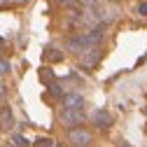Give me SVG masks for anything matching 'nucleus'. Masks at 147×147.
<instances>
[{
	"label": "nucleus",
	"instance_id": "nucleus-1",
	"mask_svg": "<svg viewBox=\"0 0 147 147\" xmlns=\"http://www.w3.org/2000/svg\"><path fill=\"white\" fill-rule=\"evenodd\" d=\"M68 140H70V145L89 147L94 142V133H91L89 128H84V126H72V128H68Z\"/></svg>",
	"mask_w": 147,
	"mask_h": 147
},
{
	"label": "nucleus",
	"instance_id": "nucleus-2",
	"mask_svg": "<svg viewBox=\"0 0 147 147\" xmlns=\"http://www.w3.org/2000/svg\"><path fill=\"white\" fill-rule=\"evenodd\" d=\"M59 119H61V124H65L70 128L72 126H80L84 121V110H61Z\"/></svg>",
	"mask_w": 147,
	"mask_h": 147
},
{
	"label": "nucleus",
	"instance_id": "nucleus-3",
	"mask_svg": "<svg viewBox=\"0 0 147 147\" xmlns=\"http://www.w3.org/2000/svg\"><path fill=\"white\" fill-rule=\"evenodd\" d=\"M80 59H82V65L91 70V68L98 65V61H100V51H98V47H94V49H84V51L80 54Z\"/></svg>",
	"mask_w": 147,
	"mask_h": 147
},
{
	"label": "nucleus",
	"instance_id": "nucleus-4",
	"mask_svg": "<svg viewBox=\"0 0 147 147\" xmlns=\"http://www.w3.org/2000/svg\"><path fill=\"white\" fill-rule=\"evenodd\" d=\"M63 110H84V98L80 94H63Z\"/></svg>",
	"mask_w": 147,
	"mask_h": 147
},
{
	"label": "nucleus",
	"instance_id": "nucleus-5",
	"mask_svg": "<svg viewBox=\"0 0 147 147\" xmlns=\"http://www.w3.org/2000/svg\"><path fill=\"white\" fill-rule=\"evenodd\" d=\"M112 115H110L107 112V110H98V112L94 115V124L98 126V128H110V126H112Z\"/></svg>",
	"mask_w": 147,
	"mask_h": 147
},
{
	"label": "nucleus",
	"instance_id": "nucleus-6",
	"mask_svg": "<svg viewBox=\"0 0 147 147\" xmlns=\"http://www.w3.org/2000/svg\"><path fill=\"white\" fill-rule=\"evenodd\" d=\"M12 124H14L12 110L7 105H3V107H0V126H3V128H12Z\"/></svg>",
	"mask_w": 147,
	"mask_h": 147
},
{
	"label": "nucleus",
	"instance_id": "nucleus-7",
	"mask_svg": "<svg viewBox=\"0 0 147 147\" xmlns=\"http://www.w3.org/2000/svg\"><path fill=\"white\" fill-rule=\"evenodd\" d=\"M45 59H47L49 63H56V61H63V51H59V49H54V47H49V49L45 51Z\"/></svg>",
	"mask_w": 147,
	"mask_h": 147
},
{
	"label": "nucleus",
	"instance_id": "nucleus-8",
	"mask_svg": "<svg viewBox=\"0 0 147 147\" xmlns=\"http://www.w3.org/2000/svg\"><path fill=\"white\" fill-rule=\"evenodd\" d=\"M49 94H51V96H56V98H63V91H61V86H59L56 82H51V84H49Z\"/></svg>",
	"mask_w": 147,
	"mask_h": 147
},
{
	"label": "nucleus",
	"instance_id": "nucleus-9",
	"mask_svg": "<svg viewBox=\"0 0 147 147\" xmlns=\"http://www.w3.org/2000/svg\"><path fill=\"white\" fill-rule=\"evenodd\" d=\"M9 70H12L9 61H5V59H0V77H3V75H9Z\"/></svg>",
	"mask_w": 147,
	"mask_h": 147
},
{
	"label": "nucleus",
	"instance_id": "nucleus-10",
	"mask_svg": "<svg viewBox=\"0 0 147 147\" xmlns=\"http://www.w3.org/2000/svg\"><path fill=\"white\" fill-rule=\"evenodd\" d=\"M40 77H42L45 82H49V84H51V82H56V80H54V75H51V70H49V68H45V70L40 72Z\"/></svg>",
	"mask_w": 147,
	"mask_h": 147
},
{
	"label": "nucleus",
	"instance_id": "nucleus-11",
	"mask_svg": "<svg viewBox=\"0 0 147 147\" xmlns=\"http://www.w3.org/2000/svg\"><path fill=\"white\" fill-rule=\"evenodd\" d=\"M54 140L51 138H40V140H35V147H51Z\"/></svg>",
	"mask_w": 147,
	"mask_h": 147
},
{
	"label": "nucleus",
	"instance_id": "nucleus-12",
	"mask_svg": "<svg viewBox=\"0 0 147 147\" xmlns=\"http://www.w3.org/2000/svg\"><path fill=\"white\" fill-rule=\"evenodd\" d=\"M75 3H80V5H84L86 9H94V7H96V0H75Z\"/></svg>",
	"mask_w": 147,
	"mask_h": 147
},
{
	"label": "nucleus",
	"instance_id": "nucleus-13",
	"mask_svg": "<svg viewBox=\"0 0 147 147\" xmlns=\"http://www.w3.org/2000/svg\"><path fill=\"white\" fill-rule=\"evenodd\" d=\"M14 145H16V147H26V145H28V140H26L24 136H14Z\"/></svg>",
	"mask_w": 147,
	"mask_h": 147
},
{
	"label": "nucleus",
	"instance_id": "nucleus-14",
	"mask_svg": "<svg viewBox=\"0 0 147 147\" xmlns=\"http://www.w3.org/2000/svg\"><path fill=\"white\" fill-rule=\"evenodd\" d=\"M138 12H140L142 16H147V3H140V5H138Z\"/></svg>",
	"mask_w": 147,
	"mask_h": 147
},
{
	"label": "nucleus",
	"instance_id": "nucleus-15",
	"mask_svg": "<svg viewBox=\"0 0 147 147\" xmlns=\"http://www.w3.org/2000/svg\"><path fill=\"white\" fill-rule=\"evenodd\" d=\"M59 3H63V5H68V7H75V5H77L75 0H59Z\"/></svg>",
	"mask_w": 147,
	"mask_h": 147
},
{
	"label": "nucleus",
	"instance_id": "nucleus-16",
	"mask_svg": "<svg viewBox=\"0 0 147 147\" xmlns=\"http://www.w3.org/2000/svg\"><path fill=\"white\" fill-rule=\"evenodd\" d=\"M3 98H5V86L0 84V100H3Z\"/></svg>",
	"mask_w": 147,
	"mask_h": 147
},
{
	"label": "nucleus",
	"instance_id": "nucleus-17",
	"mask_svg": "<svg viewBox=\"0 0 147 147\" xmlns=\"http://www.w3.org/2000/svg\"><path fill=\"white\" fill-rule=\"evenodd\" d=\"M51 147H61V145H56V142H54V145H51Z\"/></svg>",
	"mask_w": 147,
	"mask_h": 147
},
{
	"label": "nucleus",
	"instance_id": "nucleus-18",
	"mask_svg": "<svg viewBox=\"0 0 147 147\" xmlns=\"http://www.w3.org/2000/svg\"><path fill=\"white\" fill-rule=\"evenodd\" d=\"M121 147H131V145H126V142H124V145H121Z\"/></svg>",
	"mask_w": 147,
	"mask_h": 147
},
{
	"label": "nucleus",
	"instance_id": "nucleus-19",
	"mask_svg": "<svg viewBox=\"0 0 147 147\" xmlns=\"http://www.w3.org/2000/svg\"><path fill=\"white\" fill-rule=\"evenodd\" d=\"M112 3H119V0H112Z\"/></svg>",
	"mask_w": 147,
	"mask_h": 147
}]
</instances>
